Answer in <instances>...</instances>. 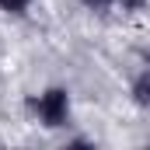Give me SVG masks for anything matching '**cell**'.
Segmentation results:
<instances>
[{"label": "cell", "mask_w": 150, "mask_h": 150, "mask_svg": "<svg viewBox=\"0 0 150 150\" xmlns=\"http://www.w3.org/2000/svg\"><path fill=\"white\" fill-rule=\"evenodd\" d=\"M67 91H59V87H52V91H45L42 98H38V115H42V122L45 126H63L67 122Z\"/></svg>", "instance_id": "1"}, {"label": "cell", "mask_w": 150, "mask_h": 150, "mask_svg": "<svg viewBox=\"0 0 150 150\" xmlns=\"http://www.w3.org/2000/svg\"><path fill=\"white\" fill-rule=\"evenodd\" d=\"M133 98H136V105H150V77H140L133 84Z\"/></svg>", "instance_id": "2"}, {"label": "cell", "mask_w": 150, "mask_h": 150, "mask_svg": "<svg viewBox=\"0 0 150 150\" xmlns=\"http://www.w3.org/2000/svg\"><path fill=\"white\" fill-rule=\"evenodd\" d=\"M28 4H32V0H0V7H4V11H25Z\"/></svg>", "instance_id": "3"}, {"label": "cell", "mask_w": 150, "mask_h": 150, "mask_svg": "<svg viewBox=\"0 0 150 150\" xmlns=\"http://www.w3.org/2000/svg\"><path fill=\"white\" fill-rule=\"evenodd\" d=\"M119 4H122L126 11H140V7H143V0H119Z\"/></svg>", "instance_id": "4"}, {"label": "cell", "mask_w": 150, "mask_h": 150, "mask_svg": "<svg viewBox=\"0 0 150 150\" xmlns=\"http://www.w3.org/2000/svg\"><path fill=\"white\" fill-rule=\"evenodd\" d=\"M84 4H87V7H94V11H101V7H108L112 0H84Z\"/></svg>", "instance_id": "5"}]
</instances>
